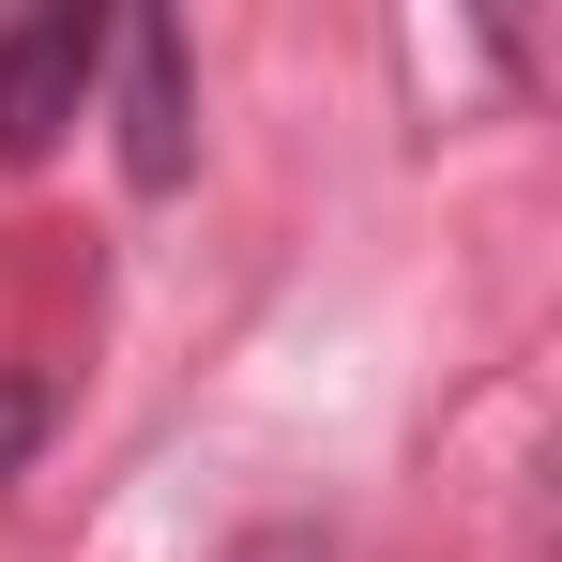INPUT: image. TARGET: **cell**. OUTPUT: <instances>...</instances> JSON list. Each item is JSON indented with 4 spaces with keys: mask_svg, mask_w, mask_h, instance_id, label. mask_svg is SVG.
<instances>
[{
    "mask_svg": "<svg viewBox=\"0 0 562 562\" xmlns=\"http://www.w3.org/2000/svg\"><path fill=\"white\" fill-rule=\"evenodd\" d=\"M106 46H122L106 0H31V15H0V168H46V153L92 122Z\"/></svg>",
    "mask_w": 562,
    "mask_h": 562,
    "instance_id": "6da1fadb",
    "label": "cell"
},
{
    "mask_svg": "<svg viewBox=\"0 0 562 562\" xmlns=\"http://www.w3.org/2000/svg\"><path fill=\"white\" fill-rule=\"evenodd\" d=\"M46 426H61V380H46V366H0V486L46 457Z\"/></svg>",
    "mask_w": 562,
    "mask_h": 562,
    "instance_id": "3957f363",
    "label": "cell"
},
{
    "mask_svg": "<svg viewBox=\"0 0 562 562\" xmlns=\"http://www.w3.org/2000/svg\"><path fill=\"white\" fill-rule=\"evenodd\" d=\"M122 183L137 198H183L198 168V61H183V15H122Z\"/></svg>",
    "mask_w": 562,
    "mask_h": 562,
    "instance_id": "7a4b0ae2",
    "label": "cell"
}]
</instances>
